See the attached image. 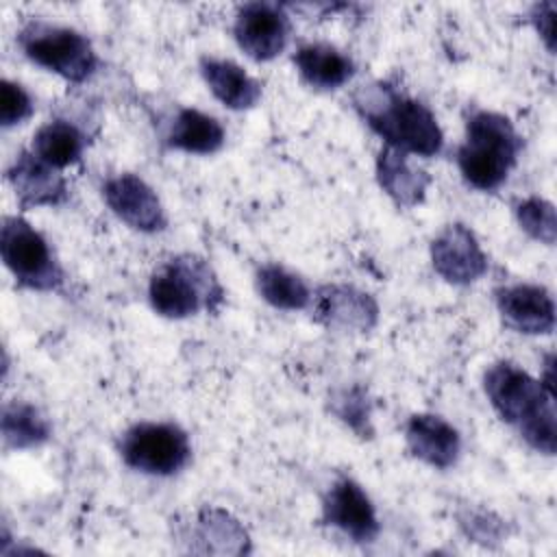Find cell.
<instances>
[{"mask_svg": "<svg viewBox=\"0 0 557 557\" xmlns=\"http://www.w3.org/2000/svg\"><path fill=\"white\" fill-rule=\"evenodd\" d=\"M483 389L498 418L513 426L533 450L555 455V394L548 392L542 381L511 361H498L485 370Z\"/></svg>", "mask_w": 557, "mask_h": 557, "instance_id": "7a4b0ae2", "label": "cell"}, {"mask_svg": "<svg viewBox=\"0 0 557 557\" xmlns=\"http://www.w3.org/2000/svg\"><path fill=\"white\" fill-rule=\"evenodd\" d=\"M496 309L507 329L524 335H548L555 329V300L533 283L503 285L494 292Z\"/></svg>", "mask_w": 557, "mask_h": 557, "instance_id": "4fadbf2b", "label": "cell"}, {"mask_svg": "<svg viewBox=\"0 0 557 557\" xmlns=\"http://www.w3.org/2000/svg\"><path fill=\"white\" fill-rule=\"evenodd\" d=\"M435 272L453 285H470L487 272V255L476 235L461 222L446 224L431 242Z\"/></svg>", "mask_w": 557, "mask_h": 557, "instance_id": "8fae6325", "label": "cell"}, {"mask_svg": "<svg viewBox=\"0 0 557 557\" xmlns=\"http://www.w3.org/2000/svg\"><path fill=\"white\" fill-rule=\"evenodd\" d=\"M196 537L205 542L202 550L209 553H246L248 533L224 509L207 507L196 518Z\"/></svg>", "mask_w": 557, "mask_h": 557, "instance_id": "603a6c76", "label": "cell"}, {"mask_svg": "<svg viewBox=\"0 0 557 557\" xmlns=\"http://www.w3.org/2000/svg\"><path fill=\"white\" fill-rule=\"evenodd\" d=\"M294 65L300 78L320 91L339 89L355 76V63L348 54L337 50L331 44L313 41L302 44L294 52Z\"/></svg>", "mask_w": 557, "mask_h": 557, "instance_id": "e0dca14e", "label": "cell"}, {"mask_svg": "<svg viewBox=\"0 0 557 557\" xmlns=\"http://www.w3.org/2000/svg\"><path fill=\"white\" fill-rule=\"evenodd\" d=\"M117 453L135 472L150 476H172L191 459L189 435L174 422H137L128 426Z\"/></svg>", "mask_w": 557, "mask_h": 557, "instance_id": "52a82bcc", "label": "cell"}, {"mask_svg": "<svg viewBox=\"0 0 557 557\" xmlns=\"http://www.w3.org/2000/svg\"><path fill=\"white\" fill-rule=\"evenodd\" d=\"M0 255L15 283L24 289L57 292L65 283V272L48 239L20 215L2 218Z\"/></svg>", "mask_w": 557, "mask_h": 557, "instance_id": "8992f818", "label": "cell"}, {"mask_svg": "<svg viewBox=\"0 0 557 557\" xmlns=\"http://www.w3.org/2000/svg\"><path fill=\"white\" fill-rule=\"evenodd\" d=\"M405 440L413 457L431 468L446 470L461 455L459 431L435 413H413L405 426Z\"/></svg>", "mask_w": 557, "mask_h": 557, "instance_id": "9a60e30c", "label": "cell"}, {"mask_svg": "<svg viewBox=\"0 0 557 557\" xmlns=\"http://www.w3.org/2000/svg\"><path fill=\"white\" fill-rule=\"evenodd\" d=\"M255 285L259 296L283 311H300L311 302V289L302 276L278 263H263L257 270Z\"/></svg>", "mask_w": 557, "mask_h": 557, "instance_id": "7402d4cb", "label": "cell"}, {"mask_svg": "<svg viewBox=\"0 0 557 557\" xmlns=\"http://www.w3.org/2000/svg\"><path fill=\"white\" fill-rule=\"evenodd\" d=\"M200 74L211 94L233 111L252 109L261 98V83L231 59L202 57Z\"/></svg>", "mask_w": 557, "mask_h": 557, "instance_id": "ac0fdd59", "label": "cell"}, {"mask_svg": "<svg viewBox=\"0 0 557 557\" xmlns=\"http://www.w3.org/2000/svg\"><path fill=\"white\" fill-rule=\"evenodd\" d=\"M461 527L470 537L476 542H490V540H500L503 535V522L496 520L492 513L485 511H472L466 518H461Z\"/></svg>", "mask_w": 557, "mask_h": 557, "instance_id": "4316f807", "label": "cell"}, {"mask_svg": "<svg viewBox=\"0 0 557 557\" xmlns=\"http://www.w3.org/2000/svg\"><path fill=\"white\" fill-rule=\"evenodd\" d=\"M35 111L30 94L15 81L2 78L0 83V124L2 128L17 126L26 122Z\"/></svg>", "mask_w": 557, "mask_h": 557, "instance_id": "484cf974", "label": "cell"}, {"mask_svg": "<svg viewBox=\"0 0 557 557\" xmlns=\"http://www.w3.org/2000/svg\"><path fill=\"white\" fill-rule=\"evenodd\" d=\"M7 183L24 211L37 207H57L67 198L65 176L30 150H20L15 154L7 168Z\"/></svg>", "mask_w": 557, "mask_h": 557, "instance_id": "5bb4252c", "label": "cell"}, {"mask_svg": "<svg viewBox=\"0 0 557 557\" xmlns=\"http://www.w3.org/2000/svg\"><path fill=\"white\" fill-rule=\"evenodd\" d=\"M309 305L313 320L333 331L366 333L379 322V302L355 285L326 283L311 294Z\"/></svg>", "mask_w": 557, "mask_h": 557, "instance_id": "9c48e42d", "label": "cell"}, {"mask_svg": "<svg viewBox=\"0 0 557 557\" xmlns=\"http://www.w3.org/2000/svg\"><path fill=\"white\" fill-rule=\"evenodd\" d=\"M522 150V137L509 117L479 109L466 122V137L457 148V165L463 181L479 191L498 189L513 170Z\"/></svg>", "mask_w": 557, "mask_h": 557, "instance_id": "3957f363", "label": "cell"}, {"mask_svg": "<svg viewBox=\"0 0 557 557\" xmlns=\"http://www.w3.org/2000/svg\"><path fill=\"white\" fill-rule=\"evenodd\" d=\"M322 520L352 542H374L381 524L372 500L350 476H339L322 498Z\"/></svg>", "mask_w": 557, "mask_h": 557, "instance_id": "7c38bea8", "label": "cell"}, {"mask_svg": "<svg viewBox=\"0 0 557 557\" xmlns=\"http://www.w3.org/2000/svg\"><path fill=\"white\" fill-rule=\"evenodd\" d=\"M150 307L172 320L196 315L202 309L215 311L224 300L211 265L196 255H176L161 263L148 283Z\"/></svg>", "mask_w": 557, "mask_h": 557, "instance_id": "277c9868", "label": "cell"}, {"mask_svg": "<svg viewBox=\"0 0 557 557\" xmlns=\"http://www.w3.org/2000/svg\"><path fill=\"white\" fill-rule=\"evenodd\" d=\"M224 126L209 113L183 107L170 122L165 144L187 154H213L224 146Z\"/></svg>", "mask_w": 557, "mask_h": 557, "instance_id": "d6986e66", "label": "cell"}, {"mask_svg": "<svg viewBox=\"0 0 557 557\" xmlns=\"http://www.w3.org/2000/svg\"><path fill=\"white\" fill-rule=\"evenodd\" d=\"M516 218H518V224L520 228L546 244V246H553L555 244V237H557V215H555V205L546 198H540V196H531V198H524L522 202H518L516 207Z\"/></svg>", "mask_w": 557, "mask_h": 557, "instance_id": "cb8c5ba5", "label": "cell"}, {"mask_svg": "<svg viewBox=\"0 0 557 557\" xmlns=\"http://www.w3.org/2000/svg\"><path fill=\"white\" fill-rule=\"evenodd\" d=\"M333 411L357 435L368 437L372 433V429H370V403H368V396L361 387L355 385L350 389H344L333 400Z\"/></svg>", "mask_w": 557, "mask_h": 557, "instance_id": "d4e9b609", "label": "cell"}, {"mask_svg": "<svg viewBox=\"0 0 557 557\" xmlns=\"http://www.w3.org/2000/svg\"><path fill=\"white\" fill-rule=\"evenodd\" d=\"M17 44L28 61L74 85L85 83L98 70L91 41L70 26L33 20L20 28Z\"/></svg>", "mask_w": 557, "mask_h": 557, "instance_id": "5b68a950", "label": "cell"}, {"mask_svg": "<svg viewBox=\"0 0 557 557\" xmlns=\"http://www.w3.org/2000/svg\"><path fill=\"white\" fill-rule=\"evenodd\" d=\"M0 433L7 450H26L48 442L52 424L39 407L26 400H11L2 407Z\"/></svg>", "mask_w": 557, "mask_h": 557, "instance_id": "44dd1931", "label": "cell"}, {"mask_svg": "<svg viewBox=\"0 0 557 557\" xmlns=\"http://www.w3.org/2000/svg\"><path fill=\"white\" fill-rule=\"evenodd\" d=\"M102 196L109 209L133 231L159 233L168 226V215L157 191L137 174L124 172L107 178Z\"/></svg>", "mask_w": 557, "mask_h": 557, "instance_id": "30bf717a", "label": "cell"}, {"mask_svg": "<svg viewBox=\"0 0 557 557\" xmlns=\"http://www.w3.org/2000/svg\"><path fill=\"white\" fill-rule=\"evenodd\" d=\"M87 146V135L70 120H48L41 124L30 141V152L48 165L63 170L81 161Z\"/></svg>", "mask_w": 557, "mask_h": 557, "instance_id": "ffe728a7", "label": "cell"}, {"mask_svg": "<svg viewBox=\"0 0 557 557\" xmlns=\"http://www.w3.org/2000/svg\"><path fill=\"white\" fill-rule=\"evenodd\" d=\"M531 24L546 44L548 52H555V2H537L531 7Z\"/></svg>", "mask_w": 557, "mask_h": 557, "instance_id": "83f0119b", "label": "cell"}, {"mask_svg": "<svg viewBox=\"0 0 557 557\" xmlns=\"http://www.w3.org/2000/svg\"><path fill=\"white\" fill-rule=\"evenodd\" d=\"M376 181L398 207H416L424 200L431 176L409 163V154L383 146L376 157Z\"/></svg>", "mask_w": 557, "mask_h": 557, "instance_id": "2e32d148", "label": "cell"}, {"mask_svg": "<svg viewBox=\"0 0 557 557\" xmlns=\"http://www.w3.org/2000/svg\"><path fill=\"white\" fill-rule=\"evenodd\" d=\"M542 385L555 394V355H546V361H544V376L540 379Z\"/></svg>", "mask_w": 557, "mask_h": 557, "instance_id": "f1b7e54d", "label": "cell"}, {"mask_svg": "<svg viewBox=\"0 0 557 557\" xmlns=\"http://www.w3.org/2000/svg\"><path fill=\"white\" fill-rule=\"evenodd\" d=\"M292 35L289 15L274 2H246L237 9L233 37L237 46L255 61H272L278 57Z\"/></svg>", "mask_w": 557, "mask_h": 557, "instance_id": "ba28073f", "label": "cell"}, {"mask_svg": "<svg viewBox=\"0 0 557 557\" xmlns=\"http://www.w3.org/2000/svg\"><path fill=\"white\" fill-rule=\"evenodd\" d=\"M352 107L389 148L416 157H435L444 148V133L435 113L389 83L361 85L352 94Z\"/></svg>", "mask_w": 557, "mask_h": 557, "instance_id": "6da1fadb", "label": "cell"}]
</instances>
